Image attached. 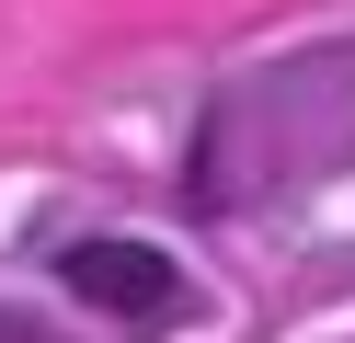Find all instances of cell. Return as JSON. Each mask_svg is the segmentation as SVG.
<instances>
[{
  "mask_svg": "<svg viewBox=\"0 0 355 343\" xmlns=\"http://www.w3.org/2000/svg\"><path fill=\"white\" fill-rule=\"evenodd\" d=\"M58 286H69L80 309H103L115 332H172V320H195V274L172 263L161 240H126V229L58 240Z\"/></svg>",
  "mask_w": 355,
  "mask_h": 343,
  "instance_id": "6da1fadb",
  "label": "cell"
},
{
  "mask_svg": "<svg viewBox=\"0 0 355 343\" xmlns=\"http://www.w3.org/2000/svg\"><path fill=\"white\" fill-rule=\"evenodd\" d=\"M0 343H58L46 320H24V309H0Z\"/></svg>",
  "mask_w": 355,
  "mask_h": 343,
  "instance_id": "7a4b0ae2",
  "label": "cell"
}]
</instances>
